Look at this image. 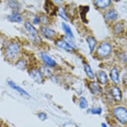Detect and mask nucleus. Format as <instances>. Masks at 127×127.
<instances>
[{
	"mask_svg": "<svg viewBox=\"0 0 127 127\" xmlns=\"http://www.w3.org/2000/svg\"><path fill=\"white\" fill-rule=\"evenodd\" d=\"M84 69L87 76L91 79H93L95 78L94 74L91 68V67L88 64H84Z\"/></svg>",
	"mask_w": 127,
	"mask_h": 127,
	"instance_id": "20",
	"label": "nucleus"
},
{
	"mask_svg": "<svg viewBox=\"0 0 127 127\" xmlns=\"http://www.w3.org/2000/svg\"><path fill=\"white\" fill-rule=\"evenodd\" d=\"M56 45L60 48L66 50L67 51H70L73 50V48L64 40H59L56 42Z\"/></svg>",
	"mask_w": 127,
	"mask_h": 127,
	"instance_id": "10",
	"label": "nucleus"
},
{
	"mask_svg": "<svg viewBox=\"0 0 127 127\" xmlns=\"http://www.w3.org/2000/svg\"><path fill=\"white\" fill-rule=\"evenodd\" d=\"M114 114L117 119L122 124L127 123V110L123 107H118L114 109Z\"/></svg>",
	"mask_w": 127,
	"mask_h": 127,
	"instance_id": "2",
	"label": "nucleus"
},
{
	"mask_svg": "<svg viewBox=\"0 0 127 127\" xmlns=\"http://www.w3.org/2000/svg\"><path fill=\"white\" fill-rule=\"evenodd\" d=\"M111 1L110 0H98L95 1L96 5L100 9H104L110 5Z\"/></svg>",
	"mask_w": 127,
	"mask_h": 127,
	"instance_id": "15",
	"label": "nucleus"
},
{
	"mask_svg": "<svg viewBox=\"0 0 127 127\" xmlns=\"http://www.w3.org/2000/svg\"><path fill=\"white\" fill-rule=\"evenodd\" d=\"M10 2H11V3H10V4H11V7L12 8H17V6L16 5V3L15 1H9Z\"/></svg>",
	"mask_w": 127,
	"mask_h": 127,
	"instance_id": "30",
	"label": "nucleus"
},
{
	"mask_svg": "<svg viewBox=\"0 0 127 127\" xmlns=\"http://www.w3.org/2000/svg\"></svg>",
	"mask_w": 127,
	"mask_h": 127,
	"instance_id": "32",
	"label": "nucleus"
},
{
	"mask_svg": "<svg viewBox=\"0 0 127 127\" xmlns=\"http://www.w3.org/2000/svg\"><path fill=\"white\" fill-rule=\"evenodd\" d=\"M64 39L66 42H67L70 45H71L73 48V47H76V45L74 43V42L70 39L69 36H64Z\"/></svg>",
	"mask_w": 127,
	"mask_h": 127,
	"instance_id": "25",
	"label": "nucleus"
},
{
	"mask_svg": "<svg viewBox=\"0 0 127 127\" xmlns=\"http://www.w3.org/2000/svg\"><path fill=\"white\" fill-rule=\"evenodd\" d=\"M41 57L43 62L50 67H54L55 66L56 62L50 56H49L47 53L45 52H42L41 53Z\"/></svg>",
	"mask_w": 127,
	"mask_h": 127,
	"instance_id": "7",
	"label": "nucleus"
},
{
	"mask_svg": "<svg viewBox=\"0 0 127 127\" xmlns=\"http://www.w3.org/2000/svg\"><path fill=\"white\" fill-rule=\"evenodd\" d=\"M118 16L117 12L114 10H112L106 14L105 18L108 21H114L117 19Z\"/></svg>",
	"mask_w": 127,
	"mask_h": 127,
	"instance_id": "17",
	"label": "nucleus"
},
{
	"mask_svg": "<svg viewBox=\"0 0 127 127\" xmlns=\"http://www.w3.org/2000/svg\"><path fill=\"white\" fill-rule=\"evenodd\" d=\"M91 92L96 95H100L102 92V88L100 85L96 82H91L88 85Z\"/></svg>",
	"mask_w": 127,
	"mask_h": 127,
	"instance_id": "6",
	"label": "nucleus"
},
{
	"mask_svg": "<svg viewBox=\"0 0 127 127\" xmlns=\"http://www.w3.org/2000/svg\"><path fill=\"white\" fill-rule=\"evenodd\" d=\"M17 65V66L19 67L20 69H21L22 68H24L26 67V63L24 60H21L19 61V62H18V63Z\"/></svg>",
	"mask_w": 127,
	"mask_h": 127,
	"instance_id": "27",
	"label": "nucleus"
},
{
	"mask_svg": "<svg viewBox=\"0 0 127 127\" xmlns=\"http://www.w3.org/2000/svg\"><path fill=\"white\" fill-rule=\"evenodd\" d=\"M45 9L47 13L50 14L52 16L56 14V7L54 5V4L52 2L50 1H46L45 6Z\"/></svg>",
	"mask_w": 127,
	"mask_h": 127,
	"instance_id": "9",
	"label": "nucleus"
},
{
	"mask_svg": "<svg viewBox=\"0 0 127 127\" xmlns=\"http://www.w3.org/2000/svg\"><path fill=\"white\" fill-rule=\"evenodd\" d=\"M89 10V7L88 6H81L80 7V13L82 20L83 21L87 24L88 23L86 19V15Z\"/></svg>",
	"mask_w": 127,
	"mask_h": 127,
	"instance_id": "14",
	"label": "nucleus"
},
{
	"mask_svg": "<svg viewBox=\"0 0 127 127\" xmlns=\"http://www.w3.org/2000/svg\"><path fill=\"white\" fill-rule=\"evenodd\" d=\"M115 30L117 33H120L123 30V27L121 24L118 23L115 26Z\"/></svg>",
	"mask_w": 127,
	"mask_h": 127,
	"instance_id": "24",
	"label": "nucleus"
},
{
	"mask_svg": "<svg viewBox=\"0 0 127 127\" xmlns=\"http://www.w3.org/2000/svg\"><path fill=\"white\" fill-rule=\"evenodd\" d=\"M91 112L94 114H100L102 112V109L100 108L96 109H92L91 110Z\"/></svg>",
	"mask_w": 127,
	"mask_h": 127,
	"instance_id": "26",
	"label": "nucleus"
},
{
	"mask_svg": "<svg viewBox=\"0 0 127 127\" xmlns=\"http://www.w3.org/2000/svg\"><path fill=\"white\" fill-rule=\"evenodd\" d=\"M58 13H59V16L63 18L64 20H65L66 21H68V16L64 10L63 8H62V7H60L58 9Z\"/></svg>",
	"mask_w": 127,
	"mask_h": 127,
	"instance_id": "22",
	"label": "nucleus"
},
{
	"mask_svg": "<svg viewBox=\"0 0 127 127\" xmlns=\"http://www.w3.org/2000/svg\"><path fill=\"white\" fill-rule=\"evenodd\" d=\"M20 50V46L17 43H12L8 46L5 50V56L9 60H14L18 56Z\"/></svg>",
	"mask_w": 127,
	"mask_h": 127,
	"instance_id": "1",
	"label": "nucleus"
},
{
	"mask_svg": "<svg viewBox=\"0 0 127 127\" xmlns=\"http://www.w3.org/2000/svg\"><path fill=\"white\" fill-rule=\"evenodd\" d=\"M111 52V46L107 43H102L97 48V53L98 55L102 57L108 56Z\"/></svg>",
	"mask_w": 127,
	"mask_h": 127,
	"instance_id": "4",
	"label": "nucleus"
},
{
	"mask_svg": "<svg viewBox=\"0 0 127 127\" xmlns=\"http://www.w3.org/2000/svg\"><path fill=\"white\" fill-rule=\"evenodd\" d=\"M88 102L85 98L82 97L80 100V106L82 109H86L88 107Z\"/></svg>",
	"mask_w": 127,
	"mask_h": 127,
	"instance_id": "23",
	"label": "nucleus"
},
{
	"mask_svg": "<svg viewBox=\"0 0 127 127\" xmlns=\"http://www.w3.org/2000/svg\"><path fill=\"white\" fill-rule=\"evenodd\" d=\"M102 127H108L107 126V125H106L105 124H102Z\"/></svg>",
	"mask_w": 127,
	"mask_h": 127,
	"instance_id": "31",
	"label": "nucleus"
},
{
	"mask_svg": "<svg viewBox=\"0 0 127 127\" xmlns=\"http://www.w3.org/2000/svg\"><path fill=\"white\" fill-rule=\"evenodd\" d=\"M41 32L42 34L47 38L51 39L56 34V32L48 28H42L41 29Z\"/></svg>",
	"mask_w": 127,
	"mask_h": 127,
	"instance_id": "8",
	"label": "nucleus"
},
{
	"mask_svg": "<svg viewBox=\"0 0 127 127\" xmlns=\"http://www.w3.org/2000/svg\"><path fill=\"white\" fill-rule=\"evenodd\" d=\"M97 78L98 81L102 84H106L108 81V77L104 71H99L97 73Z\"/></svg>",
	"mask_w": 127,
	"mask_h": 127,
	"instance_id": "13",
	"label": "nucleus"
},
{
	"mask_svg": "<svg viewBox=\"0 0 127 127\" xmlns=\"http://www.w3.org/2000/svg\"><path fill=\"white\" fill-rule=\"evenodd\" d=\"M25 27L35 41L37 43H40L41 40L38 35V32L35 27H34V26L29 22L25 23Z\"/></svg>",
	"mask_w": 127,
	"mask_h": 127,
	"instance_id": "3",
	"label": "nucleus"
},
{
	"mask_svg": "<svg viewBox=\"0 0 127 127\" xmlns=\"http://www.w3.org/2000/svg\"><path fill=\"white\" fill-rule=\"evenodd\" d=\"M8 84L13 89H14V90H16L17 92H18L21 94H22L23 95L27 96H30L29 94L27 91H26L25 90H24L23 89H22V88H21L20 87H19V86L16 85L13 82L10 81L8 82Z\"/></svg>",
	"mask_w": 127,
	"mask_h": 127,
	"instance_id": "12",
	"label": "nucleus"
},
{
	"mask_svg": "<svg viewBox=\"0 0 127 127\" xmlns=\"http://www.w3.org/2000/svg\"><path fill=\"white\" fill-rule=\"evenodd\" d=\"M10 21L14 23H21L23 21L21 16L18 13H15L8 17Z\"/></svg>",
	"mask_w": 127,
	"mask_h": 127,
	"instance_id": "16",
	"label": "nucleus"
},
{
	"mask_svg": "<svg viewBox=\"0 0 127 127\" xmlns=\"http://www.w3.org/2000/svg\"><path fill=\"white\" fill-rule=\"evenodd\" d=\"M30 75L36 82L38 83L43 82V76L39 70L37 69H32L30 72Z\"/></svg>",
	"mask_w": 127,
	"mask_h": 127,
	"instance_id": "5",
	"label": "nucleus"
},
{
	"mask_svg": "<svg viewBox=\"0 0 127 127\" xmlns=\"http://www.w3.org/2000/svg\"><path fill=\"white\" fill-rule=\"evenodd\" d=\"M87 41L88 43L89 47L91 52H93V51L94 50V49L95 48V45L96 44V41L95 39L92 36H89L87 38Z\"/></svg>",
	"mask_w": 127,
	"mask_h": 127,
	"instance_id": "21",
	"label": "nucleus"
},
{
	"mask_svg": "<svg viewBox=\"0 0 127 127\" xmlns=\"http://www.w3.org/2000/svg\"><path fill=\"white\" fill-rule=\"evenodd\" d=\"M110 77L111 80L114 83L116 84H119L120 83V80L119 79V75L117 68H114L112 69L110 73Z\"/></svg>",
	"mask_w": 127,
	"mask_h": 127,
	"instance_id": "11",
	"label": "nucleus"
},
{
	"mask_svg": "<svg viewBox=\"0 0 127 127\" xmlns=\"http://www.w3.org/2000/svg\"><path fill=\"white\" fill-rule=\"evenodd\" d=\"M40 22V19L39 18H38V17L36 18L35 19H34V20L33 21V23L35 24H36V25L38 24Z\"/></svg>",
	"mask_w": 127,
	"mask_h": 127,
	"instance_id": "29",
	"label": "nucleus"
},
{
	"mask_svg": "<svg viewBox=\"0 0 127 127\" xmlns=\"http://www.w3.org/2000/svg\"><path fill=\"white\" fill-rule=\"evenodd\" d=\"M112 96L114 98L118 101H120L122 99V93L119 88L117 87H114L112 90Z\"/></svg>",
	"mask_w": 127,
	"mask_h": 127,
	"instance_id": "18",
	"label": "nucleus"
},
{
	"mask_svg": "<svg viewBox=\"0 0 127 127\" xmlns=\"http://www.w3.org/2000/svg\"><path fill=\"white\" fill-rule=\"evenodd\" d=\"M39 118L42 121H44L47 118V115L44 113H41L39 114Z\"/></svg>",
	"mask_w": 127,
	"mask_h": 127,
	"instance_id": "28",
	"label": "nucleus"
},
{
	"mask_svg": "<svg viewBox=\"0 0 127 127\" xmlns=\"http://www.w3.org/2000/svg\"><path fill=\"white\" fill-rule=\"evenodd\" d=\"M62 28H63V29L64 30V31H65L66 33L67 34L68 36L71 37V38L74 37V34L73 33L71 29L70 28V27H69V25H68L67 24H66L65 23H62Z\"/></svg>",
	"mask_w": 127,
	"mask_h": 127,
	"instance_id": "19",
	"label": "nucleus"
}]
</instances>
